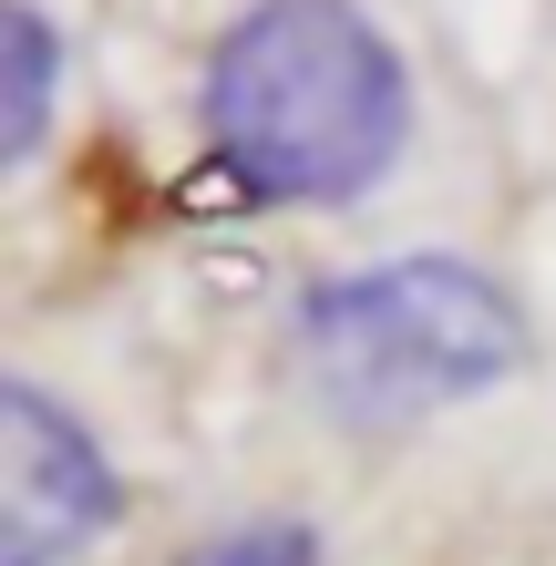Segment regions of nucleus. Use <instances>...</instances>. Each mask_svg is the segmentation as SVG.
I'll use <instances>...</instances> for the list:
<instances>
[{
	"label": "nucleus",
	"mask_w": 556,
	"mask_h": 566,
	"mask_svg": "<svg viewBox=\"0 0 556 566\" xmlns=\"http://www.w3.org/2000/svg\"><path fill=\"white\" fill-rule=\"evenodd\" d=\"M207 165L248 207H350L412 145V73L361 0H248L196 83Z\"/></svg>",
	"instance_id": "f257e3e1"
},
{
	"label": "nucleus",
	"mask_w": 556,
	"mask_h": 566,
	"mask_svg": "<svg viewBox=\"0 0 556 566\" xmlns=\"http://www.w3.org/2000/svg\"><path fill=\"white\" fill-rule=\"evenodd\" d=\"M526 350H536V329L515 310V289L464 269V258L340 269L289 319V360H300V381L319 391V412H340L361 432L474 402V391L526 371Z\"/></svg>",
	"instance_id": "f03ea898"
},
{
	"label": "nucleus",
	"mask_w": 556,
	"mask_h": 566,
	"mask_svg": "<svg viewBox=\"0 0 556 566\" xmlns=\"http://www.w3.org/2000/svg\"><path fill=\"white\" fill-rule=\"evenodd\" d=\"M124 484L104 443L52 402L42 381L0 391V566H62L93 536H114Z\"/></svg>",
	"instance_id": "7ed1b4c3"
},
{
	"label": "nucleus",
	"mask_w": 556,
	"mask_h": 566,
	"mask_svg": "<svg viewBox=\"0 0 556 566\" xmlns=\"http://www.w3.org/2000/svg\"><path fill=\"white\" fill-rule=\"evenodd\" d=\"M0 62H11V124H0V145H11V165L42 155V124H52V21L42 11H11L0 21Z\"/></svg>",
	"instance_id": "20e7f679"
},
{
	"label": "nucleus",
	"mask_w": 556,
	"mask_h": 566,
	"mask_svg": "<svg viewBox=\"0 0 556 566\" xmlns=\"http://www.w3.org/2000/svg\"><path fill=\"white\" fill-rule=\"evenodd\" d=\"M186 566H319V536L300 515H258V525H227V536H207Z\"/></svg>",
	"instance_id": "39448f33"
}]
</instances>
